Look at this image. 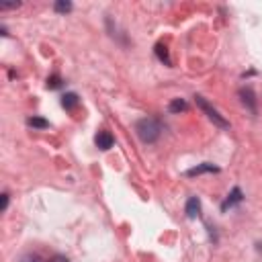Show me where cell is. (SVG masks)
<instances>
[{
  "mask_svg": "<svg viewBox=\"0 0 262 262\" xmlns=\"http://www.w3.org/2000/svg\"><path fill=\"white\" fill-rule=\"evenodd\" d=\"M136 134L138 138L144 142V144H154L158 142V138L162 136V125L158 119L154 117H146V119H140L136 123Z\"/></svg>",
  "mask_w": 262,
  "mask_h": 262,
  "instance_id": "cell-1",
  "label": "cell"
},
{
  "mask_svg": "<svg viewBox=\"0 0 262 262\" xmlns=\"http://www.w3.org/2000/svg\"><path fill=\"white\" fill-rule=\"evenodd\" d=\"M195 102H197V107H199V109H201V111H203V113H205V115H207V117H209L217 127H221V129H229V121H227L225 117H221V115H219V111H217L215 107H211V102H209L205 96L197 94V96H195Z\"/></svg>",
  "mask_w": 262,
  "mask_h": 262,
  "instance_id": "cell-2",
  "label": "cell"
},
{
  "mask_svg": "<svg viewBox=\"0 0 262 262\" xmlns=\"http://www.w3.org/2000/svg\"><path fill=\"white\" fill-rule=\"evenodd\" d=\"M94 144H96V148L98 150H102V152H107V150H111L113 148V144H115V138H113V134L111 131H98L96 134V138H94Z\"/></svg>",
  "mask_w": 262,
  "mask_h": 262,
  "instance_id": "cell-3",
  "label": "cell"
},
{
  "mask_svg": "<svg viewBox=\"0 0 262 262\" xmlns=\"http://www.w3.org/2000/svg\"><path fill=\"white\" fill-rule=\"evenodd\" d=\"M215 172H219V168H217V166H213L211 162H203V164H199V166H195V168L187 170V176L195 178V176H201V174H215Z\"/></svg>",
  "mask_w": 262,
  "mask_h": 262,
  "instance_id": "cell-4",
  "label": "cell"
},
{
  "mask_svg": "<svg viewBox=\"0 0 262 262\" xmlns=\"http://www.w3.org/2000/svg\"><path fill=\"white\" fill-rule=\"evenodd\" d=\"M244 201V193L235 187V189H231V193L227 195V199L221 203V211H227V209H231L233 205H238V203H242Z\"/></svg>",
  "mask_w": 262,
  "mask_h": 262,
  "instance_id": "cell-5",
  "label": "cell"
},
{
  "mask_svg": "<svg viewBox=\"0 0 262 262\" xmlns=\"http://www.w3.org/2000/svg\"><path fill=\"white\" fill-rule=\"evenodd\" d=\"M240 98H242V102L246 104V109L250 113H256V94H254L252 88H242L240 90Z\"/></svg>",
  "mask_w": 262,
  "mask_h": 262,
  "instance_id": "cell-6",
  "label": "cell"
},
{
  "mask_svg": "<svg viewBox=\"0 0 262 262\" xmlns=\"http://www.w3.org/2000/svg\"><path fill=\"white\" fill-rule=\"evenodd\" d=\"M185 213H187V217H189V219H195V217H199V213H201V201H199L197 197H191V199L187 201Z\"/></svg>",
  "mask_w": 262,
  "mask_h": 262,
  "instance_id": "cell-7",
  "label": "cell"
},
{
  "mask_svg": "<svg viewBox=\"0 0 262 262\" xmlns=\"http://www.w3.org/2000/svg\"><path fill=\"white\" fill-rule=\"evenodd\" d=\"M78 102H80V98H78V94H76V92H66V94L62 96V107H64L66 111L76 109V107H78Z\"/></svg>",
  "mask_w": 262,
  "mask_h": 262,
  "instance_id": "cell-8",
  "label": "cell"
},
{
  "mask_svg": "<svg viewBox=\"0 0 262 262\" xmlns=\"http://www.w3.org/2000/svg\"><path fill=\"white\" fill-rule=\"evenodd\" d=\"M187 109H189V104H187L185 98H174V100H170V104H168V111L174 113V115H180V113H185Z\"/></svg>",
  "mask_w": 262,
  "mask_h": 262,
  "instance_id": "cell-9",
  "label": "cell"
},
{
  "mask_svg": "<svg viewBox=\"0 0 262 262\" xmlns=\"http://www.w3.org/2000/svg\"><path fill=\"white\" fill-rule=\"evenodd\" d=\"M156 56H158V60L164 62L166 66L172 64V62H170V56H168V47H166L164 43H158V45H156Z\"/></svg>",
  "mask_w": 262,
  "mask_h": 262,
  "instance_id": "cell-10",
  "label": "cell"
},
{
  "mask_svg": "<svg viewBox=\"0 0 262 262\" xmlns=\"http://www.w3.org/2000/svg\"><path fill=\"white\" fill-rule=\"evenodd\" d=\"M54 11L60 13V15H66L72 11V3H68V0H58V3L54 5Z\"/></svg>",
  "mask_w": 262,
  "mask_h": 262,
  "instance_id": "cell-11",
  "label": "cell"
},
{
  "mask_svg": "<svg viewBox=\"0 0 262 262\" xmlns=\"http://www.w3.org/2000/svg\"><path fill=\"white\" fill-rule=\"evenodd\" d=\"M31 127H35V129H47L49 127V121H45V119H41V117H29V121H27Z\"/></svg>",
  "mask_w": 262,
  "mask_h": 262,
  "instance_id": "cell-12",
  "label": "cell"
},
{
  "mask_svg": "<svg viewBox=\"0 0 262 262\" xmlns=\"http://www.w3.org/2000/svg\"><path fill=\"white\" fill-rule=\"evenodd\" d=\"M64 82H62V78L58 76V74H51L49 78H47V88L49 90H56V88H60Z\"/></svg>",
  "mask_w": 262,
  "mask_h": 262,
  "instance_id": "cell-13",
  "label": "cell"
},
{
  "mask_svg": "<svg viewBox=\"0 0 262 262\" xmlns=\"http://www.w3.org/2000/svg\"><path fill=\"white\" fill-rule=\"evenodd\" d=\"M19 262H43V258L39 254H25Z\"/></svg>",
  "mask_w": 262,
  "mask_h": 262,
  "instance_id": "cell-14",
  "label": "cell"
},
{
  "mask_svg": "<svg viewBox=\"0 0 262 262\" xmlns=\"http://www.w3.org/2000/svg\"><path fill=\"white\" fill-rule=\"evenodd\" d=\"M19 7H21V3H5V5H0V11H13Z\"/></svg>",
  "mask_w": 262,
  "mask_h": 262,
  "instance_id": "cell-15",
  "label": "cell"
},
{
  "mask_svg": "<svg viewBox=\"0 0 262 262\" xmlns=\"http://www.w3.org/2000/svg\"><path fill=\"white\" fill-rule=\"evenodd\" d=\"M0 197H3V205H0V211H7V207H9V193H3V195H0Z\"/></svg>",
  "mask_w": 262,
  "mask_h": 262,
  "instance_id": "cell-16",
  "label": "cell"
},
{
  "mask_svg": "<svg viewBox=\"0 0 262 262\" xmlns=\"http://www.w3.org/2000/svg\"><path fill=\"white\" fill-rule=\"evenodd\" d=\"M49 262H70V260H68L66 256H62V254H56V256H54Z\"/></svg>",
  "mask_w": 262,
  "mask_h": 262,
  "instance_id": "cell-17",
  "label": "cell"
}]
</instances>
